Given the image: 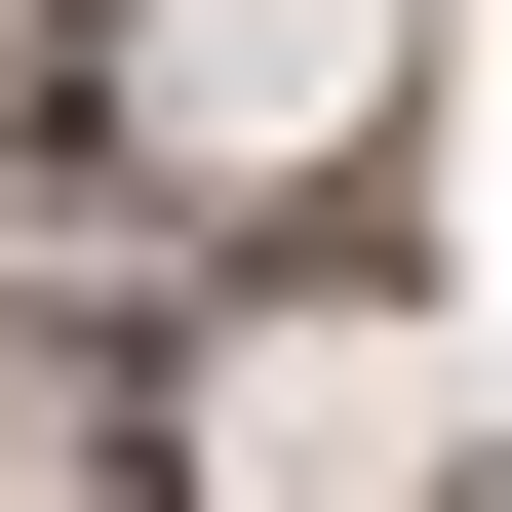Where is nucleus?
<instances>
[{"mask_svg": "<svg viewBox=\"0 0 512 512\" xmlns=\"http://www.w3.org/2000/svg\"><path fill=\"white\" fill-rule=\"evenodd\" d=\"M119 79H158V119H237V158H276V119H355V0H158Z\"/></svg>", "mask_w": 512, "mask_h": 512, "instance_id": "f257e3e1", "label": "nucleus"}]
</instances>
